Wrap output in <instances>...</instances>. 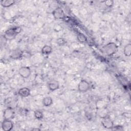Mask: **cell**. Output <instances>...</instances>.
Masks as SVG:
<instances>
[{"label": "cell", "mask_w": 131, "mask_h": 131, "mask_svg": "<svg viewBox=\"0 0 131 131\" xmlns=\"http://www.w3.org/2000/svg\"><path fill=\"white\" fill-rule=\"evenodd\" d=\"M2 128L4 131H10L14 126L13 122L11 120L4 119L2 122Z\"/></svg>", "instance_id": "8"}, {"label": "cell", "mask_w": 131, "mask_h": 131, "mask_svg": "<svg viewBox=\"0 0 131 131\" xmlns=\"http://www.w3.org/2000/svg\"><path fill=\"white\" fill-rule=\"evenodd\" d=\"M31 94L30 89L27 87L21 88L19 89L18 91V94L21 97H28Z\"/></svg>", "instance_id": "11"}, {"label": "cell", "mask_w": 131, "mask_h": 131, "mask_svg": "<svg viewBox=\"0 0 131 131\" xmlns=\"http://www.w3.org/2000/svg\"><path fill=\"white\" fill-rule=\"evenodd\" d=\"M112 130H117V131H122L123 130V127L121 125H114L112 128L111 129Z\"/></svg>", "instance_id": "19"}, {"label": "cell", "mask_w": 131, "mask_h": 131, "mask_svg": "<svg viewBox=\"0 0 131 131\" xmlns=\"http://www.w3.org/2000/svg\"><path fill=\"white\" fill-rule=\"evenodd\" d=\"M123 53L126 57H129L131 55V44L130 43L126 45L123 49Z\"/></svg>", "instance_id": "15"}, {"label": "cell", "mask_w": 131, "mask_h": 131, "mask_svg": "<svg viewBox=\"0 0 131 131\" xmlns=\"http://www.w3.org/2000/svg\"><path fill=\"white\" fill-rule=\"evenodd\" d=\"M102 51L106 55L112 56L118 52V46L114 42H110L102 47Z\"/></svg>", "instance_id": "1"}, {"label": "cell", "mask_w": 131, "mask_h": 131, "mask_svg": "<svg viewBox=\"0 0 131 131\" xmlns=\"http://www.w3.org/2000/svg\"><path fill=\"white\" fill-rule=\"evenodd\" d=\"M77 39L81 43H84L87 41L86 37L83 34L81 33H79L77 35Z\"/></svg>", "instance_id": "17"}, {"label": "cell", "mask_w": 131, "mask_h": 131, "mask_svg": "<svg viewBox=\"0 0 131 131\" xmlns=\"http://www.w3.org/2000/svg\"><path fill=\"white\" fill-rule=\"evenodd\" d=\"M15 3L14 0H2L1 1V6L4 8H8Z\"/></svg>", "instance_id": "14"}, {"label": "cell", "mask_w": 131, "mask_h": 131, "mask_svg": "<svg viewBox=\"0 0 131 131\" xmlns=\"http://www.w3.org/2000/svg\"><path fill=\"white\" fill-rule=\"evenodd\" d=\"M101 123L104 128L108 129H111L114 125L113 121L111 119L110 117L107 116L102 118Z\"/></svg>", "instance_id": "5"}, {"label": "cell", "mask_w": 131, "mask_h": 131, "mask_svg": "<svg viewBox=\"0 0 131 131\" xmlns=\"http://www.w3.org/2000/svg\"><path fill=\"white\" fill-rule=\"evenodd\" d=\"M47 86L48 88V89L51 92L55 91L59 89V82L57 80L54 79H51L48 82Z\"/></svg>", "instance_id": "10"}, {"label": "cell", "mask_w": 131, "mask_h": 131, "mask_svg": "<svg viewBox=\"0 0 131 131\" xmlns=\"http://www.w3.org/2000/svg\"><path fill=\"white\" fill-rule=\"evenodd\" d=\"M52 15L53 17L56 19H63L66 17L64 11L60 7H57L55 8L52 11Z\"/></svg>", "instance_id": "6"}, {"label": "cell", "mask_w": 131, "mask_h": 131, "mask_svg": "<svg viewBox=\"0 0 131 131\" xmlns=\"http://www.w3.org/2000/svg\"><path fill=\"white\" fill-rule=\"evenodd\" d=\"M21 28L20 27H15L6 30L3 35L6 40H12L15 38L16 36L20 33Z\"/></svg>", "instance_id": "2"}, {"label": "cell", "mask_w": 131, "mask_h": 131, "mask_svg": "<svg viewBox=\"0 0 131 131\" xmlns=\"http://www.w3.org/2000/svg\"><path fill=\"white\" fill-rule=\"evenodd\" d=\"M53 51V48L51 46L45 45L41 49V53L43 55H48L52 53Z\"/></svg>", "instance_id": "12"}, {"label": "cell", "mask_w": 131, "mask_h": 131, "mask_svg": "<svg viewBox=\"0 0 131 131\" xmlns=\"http://www.w3.org/2000/svg\"><path fill=\"white\" fill-rule=\"evenodd\" d=\"M90 89L89 82L84 79L81 80L78 84V91L80 93H85Z\"/></svg>", "instance_id": "3"}, {"label": "cell", "mask_w": 131, "mask_h": 131, "mask_svg": "<svg viewBox=\"0 0 131 131\" xmlns=\"http://www.w3.org/2000/svg\"><path fill=\"white\" fill-rule=\"evenodd\" d=\"M57 42H58V43L59 45H60V46H61V45H64V44L65 43L66 41H65L64 40H63L62 38H60L59 39H58L57 40Z\"/></svg>", "instance_id": "20"}, {"label": "cell", "mask_w": 131, "mask_h": 131, "mask_svg": "<svg viewBox=\"0 0 131 131\" xmlns=\"http://www.w3.org/2000/svg\"><path fill=\"white\" fill-rule=\"evenodd\" d=\"M53 103V99L50 96H47L44 97L42 100V103L44 106L49 107Z\"/></svg>", "instance_id": "13"}, {"label": "cell", "mask_w": 131, "mask_h": 131, "mask_svg": "<svg viewBox=\"0 0 131 131\" xmlns=\"http://www.w3.org/2000/svg\"><path fill=\"white\" fill-rule=\"evenodd\" d=\"M34 117L35 118V119H36L38 120H40L42 119L43 118V114L42 112L39 110H35L34 112Z\"/></svg>", "instance_id": "16"}, {"label": "cell", "mask_w": 131, "mask_h": 131, "mask_svg": "<svg viewBox=\"0 0 131 131\" xmlns=\"http://www.w3.org/2000/svg\"><path fill=\"white\" fill-rule=\"evenodd\" d=\"M32 130H40L39 128H33L32 129Z\"/></svg>", "instance_id": "21"}, {"label": "cell", "mask_w": 131, "mask_h": 131, "mask_svg": "<svg viewBox=\"0 0 131 131\" xmlns=\"http://www.w3.org/2000/svg\"><path fill=\"white\" fill-rule=\"evenodd\" d=\"M104 3L105 5L108 8H111L114 4V2L112 0H107V1H105L103 2Z\"/></svg>", "instance_id": "18"}, {"label": "cell", "mask_w": 131, "mask_h": 131, "mask_svg": "<svg viewBox=\"0 0 131 131\" xmlns=\"http://www.w3.org/2000/svg\"><path fill=\"white\" fill-rule=\"evenodd\" d=\"M18 74L23 78H28L31 74V70L29 67L22 66L18 69Z\"/></svg>", "instance_id": "4"}, {"label": "cell", "mask_w": 131, "mask_h": 131, "mask_svg": "<svg viewBox=\"0 0 131 131\" xmlns=\"http://www.w3.org/2000/svg\"><path fill=\"white\" fill-rule=\"evenodd\" d=\"M15 112L14 109L11 107H7L3 112V117L4 119L11 120L14 116Z\"/></svg>", "instance_id": "9"}, {"label": "cell", "mask_w": 131, "mask_h": 131, "mask_svg": "<svg viewBox=\"0 0 131 131\" xmlns=\"http://www.w3.org/2000/svg\"><path fill=\"white\" fill-rule=\"evenodd\" d=\"M24 51L19 48H15L11 51L10 57L13 59H18L23 57Z\"/></svg>", "instance_id": "7"}]
</instances>
